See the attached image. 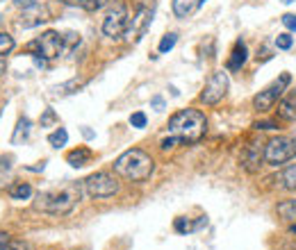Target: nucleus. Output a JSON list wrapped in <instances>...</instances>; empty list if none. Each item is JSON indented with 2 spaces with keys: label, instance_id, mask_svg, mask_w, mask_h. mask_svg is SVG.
I'll use <instances>...</instances> for the list:
<instances>
[{
  "label": "nucleus",
  "instance_id": "nucleus-32",
  "mask_svg": "<svg viewBox=\"0 0 296 250\" xmlns=\"http://www.w3.org/2000/svg\"><path fill=\"white\" fill-rule=\"evenodd\" d=\"M105 3H107V0H89L87 9H91V12H93V9H101L103 5H105Z\"/></svg>",
  "mask_w": 296,
  "mask_h": 250
},
{
  "label": "nucleus",
  "instance_id": "nucleus-31",
  "mask_svg": "<svg viewBox=\"0 0 296 250\" xmlns=\"http://www.w3.org/2000/svg\"><path fill=\"white\" fill-rule=\"evenodd\" d=\"M9 243H12V237L7 232H0V250H7Z\"/></svg>",
  "mask_w": 296,
  "mask_h": 250
},
{
  "label": "nucleus",
  "instance_id": "nucleus-17",
  "mask_svg": "<svg viewBox=\"0 0 296 250\" xmlns=\"http://www.w3.org/2000/svg\"><path fill=\"white\" fill-rule=\"evenodd\" d=\"M67 141H69V132L64 130V127H57L55 132L48 134V144L53 146V148H62V146H67Z\"/></svg>",
  "mask_w": 296,
  "mask_h": 250
},
{
  "label": "nucleus",
  "instance_id": "nucleus-24",
  "mask_svg": "<svg viewBox=\"0 0 296 250\" xmlns=\"http://www.w3.org/2000/svg\"><path fill=\"white\" fill-rule=\"evenodd\" d=\"M130 125L137 127V130L146 127V114H144V112H135V114L130 116Z\"/></svg>",
  "mask_w": 296,
  "mask_h": 250
},
{
  "label": "nucleus",
  "instance_id": "nucleus-12",
  "mask_svg": "<svg viewBox=\"0 0 296 250\" xmlns=\"http://www.w3.org/2000/svg\"><path fill=\"white\" fill-rule=\"evenodd\" d=\"M248 59V50H246V44L244 41H237L230 53V59H228V70H239Z\"/></svg>",
  "mask_w": 296,
  "mask_h": 250
},
{
  "label": "nucleus",
  "instance_id": "nucleus-29",
  "mask_svg": "<svg viewBox=\"0 0 296 250\" xmlns=\"http://www.w3.org/2000/svg\"><path fill=\"white\" fill-rule=\"evenodd\" d=\"M253 127H255V130H276V127H278V125H276L274 121H262V123H260V121H257V123L253 125Z\"/></svg>",
  "mask_w": 296,
  "mask_h": 250
},
{
  "label": "nucleus",
  "instance_id": "nucleus-1",
  "mask_svg": "<svg viewBox=\"0 0 296 250\" xmlns=\"http://www.w3.org/2000/svg\"><path fill=\"white\" fill-rule=\"evenodd\" d=\"M208 130V119L199 110H180L169 119V134L176 136L180 144H196L203 139Z\"/></svg>",
  "mask_w": 296,
  "mask_h": 250
},
{
  "label": "nucleus",
  "instance_id": "nucleus-16",
  "mask_svg": "<svg viewBox=\"0 0 296 250\" xmlns=\"http://www.w3.org/2000/svg\"><path fill=\"white\" fill-rule=\"evenodd\" d=\"M30 125H32L30 119H25V116L18 121L16 130H14V136H12L14 144H18V141H23V139H27V136H30Z\"/></svg>",
  "mask_w": 296,
  "mask_h": 250
},
{
  "label": "nucleus",
  "instance_id": "nucleus-26",
  "mask_svg": "<svg viewBox=\"0 0 296 250\" xmlns=\"http://www.w3.org/2000/svg\"><path fill=\"white\" fill-rule=\"evenodd\" d=\"M55 121H57L55 112H53V110H46V114L41 116V127H48L50 123H55Z\"/></svg>",
  "mask_w": 296,
  "mask_h": 250
},
{
  "label": "nucleus",
  "instance_id": "nucleus-30",
  "mask_svg": "<svg viewBox=\"0 0 296 250\" xmlns=\"http://www.w3.org/2000/svg\"><path fill=\"white\" fill-rule=\"evenodd\" d=\"M16 7H23V9H35L37 7V0H14Z\"/></svg>",
  "mask_w": 296,
  "mask_h": 250
},
{
  "label": "nucleus",
  "instance_id": "nucleus-4",
  "mask_svg": "<svg viewBox=\"0 0 296 250\" xmlns=\"http://www.w3.org/2000/svg\"><path fill=\"white\" fill-rule=\"evenodd\" d=\"M84 191H87V196L96 198V200H103V198H112L119 193V182L110 173L98 171V173H91L84 180Z\"/></svg>",
  "mask_w": 296,
  "mask_h": 250
},
{
  "label": "nucleus",
  "instance_id": "nucleus-6",
  "mask_svg": "<svg viewBox=\"0 0 296 250\" xmlns=\"http://www.w3.org/2000/svg\"><path fill=\"white\" fill-rule=\"evenodd\" d=\"M128 30V7L125 3H114L107 12V16L103 18V34L110 39H119Z\"/></svg>",
  "mask_w": 296,
  "mask_h": 250
},
{
  "label": "nucleus",
  "instance_id": "nucleus-23",
  "mask_svg": "<svg viewBox=\"0 0 296 250\" xmlns=\"http://www.w3.org/2000/svg\"><path fill=\"white\" fill-rule=\"evenodd\" d=\"M292 44H294V39L287 34V32H283V34L276 37V46H278L280 50H289V48H292Z\"/></svg>",
  "mask_w": 296,
  "mask_h": 250
},
{
  "label": "nucleus",
  "instance_id": "nucleus-10",
  "mask_svg": "<svg viewBox=\"0 0 296 250\" xmlns=\"http://www.w3.org/2000/svg\"><path fill=\"white\" fill-rule=\"evenodd\" d=\"M262 162H265V146L257 144V141L248 144L246 148H244L242 157H239L242 168H244V171H248V173H257V171H260Z\"/></svg>",
  "mask_w": 296,
  "mask_h": 250
},
{
  "label": "nucleus",
  "instance_id": "nucleus-21",
  "mask_svg": "<svg viewBox=\"0 0 296 250\" xmlns=\"http://www.w3.org/2000/svg\"><path fill=\"white\" fill-rule=\"evenodd\" d=\"M14 50V37L7 34V32H0V59L5 55H9Z\"/></svg>",
  "mask_w": 296,
  "mask_h": 250
},
{
  "label": "nucleus",
  "instance_id": "nucleus-27",
  "mask_svg": "<svg viewBox=\"0 0 296 250\" xmlns=\"http://www.w3.org/2000/svg\"><path fill=\"white\" fill-rule=\"evenodd\" d=\"M7 250H35V246L30 241H12Z\"/></svg>",
  "mask_w": 296,
  "mask_h": 250
},
{
  "label": "nucleus",
  "instance_id": "nucleus-7",
  "mask_svg": "<svg viewBox=\"0 0 296 250\" xmlns=\"http://www.w3.org/2000/svg\"><path fill=\"white\" fill-rule=\"evenodd\" d=\"M289 82H292V75L283 73L274 84H269L267 89H262V91L257 93L255 98H253V107H255L257 112H262V114H265V112H269L271 107L278 102V98L285 93V89H287Z\"/></svg>",
  "mask_w": 296,
  "mask_h": 250
},
{
  "label": "nucleus",
  "instance_id": "nucleus-8",
  "mask_svg": "<svg viewBox=\"0 0 296 250\" xmlns=\"http://www.w3.org/2000/svg\"><path fill=\"white\" fill-rule=\"evenodd\" d=\"M228 87H230V80H228V73L225 70H214L210 75V80L205 82L203 91H201V102L203 105H219L223 100V96L228 93Z\"/></svg>",
  "mask_w": 296,
  "mask_h": 250
},
{
  "label": "nucleus",
  "instance_id": "nucleus-3",
  "mask_svg": "<svg viewBox=\"0 0 296 250\" xmlns=\"http://www.w3.org/2000/svg\"><path fill=\"white\" fill-rule=\"evenodd\" d=\"M80 193H82V187L80 185H69V187L57 189V191H44L37 196L35 207L39 211H46V214L67 216V214H71L73 207L78 205Z\"/></svg>",
  "mask_w": 296,
  "mask_h": 250
},
{
  "label": "nucleus",
  "instance_id": "nucleus-36",
  "mask_svg": "<svg viewBox=\"0 0 296 250\" xmlns=\"http://www.w3.org/2000/svg\"><path fill=\"white\" fill-rule=\"evenodd\" d=\"M205 3H208V0H199V5H196V7H203Z\"/></svg>",
  "mask_w": 296,
  "mask_h": 250
},
{
  "label": "nucleus",
  "instance_id": "nucleus-35",
  "mask_svg": "<svg viewBox=\"0 0 296 250\" xmlns=\"http://www.w3.org/2000/svg\"><path fill=\"white\" fill-rule=\"evenodd\" d=\"M3 73H5V59H0V78H3Z\"/></svg>",
  "mask_w": 296,
  "mask_h": 250
},
{
  "label": "nucleus",
  "instance_id": "nucleus-33",
  "mask_svg": "<svg viewBox=\"0 0 296 250\" xmlns=\"http://www.w3.org/2000/svg\"><path fill=\"white\" fill-rule=\"evenodd\" d=\"M64 5H80V7H87L89 0H62Z\"/></svg>",
  "mask_w": 296,
  "mask_h": 250
},
{
  "label": "nucleus",
  "instance_id": "nucleus-28",
  "mask_svg": "<svg viewBox=\"0 0 296 250\" xmlns=\"http://www.w3.org/2000/svg\"><path fill=\"white\" fill-rule=\"evenodd\" d=\"M283 25L287 27V30L296 32V14H285V16H283Z\"/></svg>",
  "mask_w": 296,
  "mask_h": 250
},
{
  "label": "nucleus",
  "instance_id": "nucleus-9",
  "mask_svg": "<svg viewBox=\"0 0 296 250\" xmlns=\"http://www.w3.org/2000/svg\"><path fill=\"white\" fill-rule=\"evenodd\" d=\"M27 48L37 50L35 55H41L44 59H55V57H59V53L64 50V37L59 34V32L48 30V32H44L37 41H32Z\"/></svg>",
  "mask_w": 296,
  "mask_h": 250
},
{
  "label": "nucleus",
  "instance_id": "nucleus-38",
  "mask_svg": "<svg viewBox=\"0 0 296 250\" xmlns=\"http://www.w3.org/2000/svg\"><path fill=\"white\" fill-rule=\"evenodd\" d=\"M292 232H294V234H296V225H292Z\"/></svg>",
  "mask_w": 296,
  "mask_h": 250
},
{
  "label": "nucleus",
  "instance_id": "nucleus-5",
  "mask_svg": "<svg viewBox=\"0 0 296 250\" xmlns=\"http://www.w3.org/2000/svg\"><path fill=\"white\" fill-rule=\"evenodd\" d=\"M296 155V141L289 136H276L265 146V162L269 166H280Z\"/></svg>",
  "mask_w": 296,
  "mask_h": 250
},
{
  "label": "nucleus",
  "instance_id": "nucleus-19",
  "mask_svg": "<svg viewBox=\"0 0 296 250\" xmlns=\"http://www.w3.org/2000/svg\"><path fill=\"white\" fill-rule=\"evenodd\" d=\"M280 182H283L285 189H292V191H296V164H292V166L285 168L283 175H280Z\"/></svg>",
  "mask_w": 296,
  "mask_h": 250
},
{
  "label": "nucleus",
  "instance_id": "nucleus-2",
  "mask_svg": "<svg viewBox=\"0 0 296 250\" xmlns=\"http://www.w3.org/2000/svg\"><path fill=\"white\" fill-rule=\"evenodd\" d=\"M155 162L142 148H130L114 159V173L128 182H144L153 175Z\"/></svg>",
  "mask_w": 296,
  "mask_h": 250
},
{
  "label": "nucleus",
  "instance_id": "nucleus-11",
  "mask_svg": "<svg viewBox=\"0 0 296 250\" xmlns=\"http://www.w3.org/2000/svg\"><path fill=\"white\" fill-rule=\"evenodd\" d=\"M150 21H153V9L139 7L137 14H135V18H133V25L125 30V39L128 41H139L144 34H146Z\"/></svg>",
  "mask_w": 296,
  "mask_h": 250
},
{
  "label": "nucleus",
  "instance_id": "nucleus-13",
  "mask_svg": "<svg viewBox=\"0 0 296 250\" xmlns=\"http://www.w3.org/2000/svg\"><path fill=\"white\" fill-rule=\"evenodd\" d=\"M89 159H91V150L84 148V146H80V148L71 150V153L67 155V162L71 164L73 168H80V166H87Z\"/></svg>",
  "mask_w": 296,
  "mask_h": 250
},
{
  "label": "nucleus",
  "instance_id": "nucleus-15",
  "mask_svg": "<svg viewBox=\"0 0 296 250\" xmlns=\"http://www.w3.org/2000/svg\"><path fill=\"white\" fill-rule=\"evenodd\" d=\"M194 0H173V14H176L178 18H185L191 14V9H194Z\"/></svg>",
  "mask_w": 296,
  "mask_h": 250
},
{
  "label": "nucleus",
  "instance_id": "nucleus-20",
  "mask_svg": "<svg viewBox=\"0 0 296 250\" xmlns=\"http://www.w3.org/2000/svg\"><path fill=\"white\" fill-rule=\"evenodd\" d=\"M278 214L285 221H296V200H285L278 205Z\"/></svg>",
  "mask_w": 296,
  "mask_h": 250
},
{
  "label": "nucleus",
  "instance_id": "nucleus-18",
  "mask_svg": "<svg viewBox=\"0 0 296 250\" xmlns=\"http://www.w3.org/2000/svg\"><path fill=\"white\" fill-rule=\"evenodd\" d=\"M278 116L283 121H294L296 119V105L292 100H283L278 102Z\"/></svg>",
  "mask_w": 296,
  "mask_h": 250
},
{
  "label": "nucleus",
  "instance_id": "nucleus-25",
  "mask_svg": "<svg viewBox=\"0 0 296 250\" xmlns=\"http://www.w3.org/2000/svg\"><path fill=\"white\" fill-rule=\"evenodd\" d=\"M191 230H194V225H191L187 219H176V232L185 234V232H191Z\"/></svg>",
  "mask_w": 296,
  "mask_h": 250
},
{
  "label": "nucleus",
  "instance_id": "nucleus-22",
  "mask_svg": "<svg viewBox=\"0 0 296 250\" xmlns=\"http://www.w3.org/2000/svg\"><path fill=\"white\" fill-rule=\"evenodd\" d=\"M178 44V34L176 32H169V34L162 37V41H159V53H169V50H173V46Z\"/></svg>",
  "mask_w": 296,
  "mask_h": 250
},
{
  "label": "nucleus",
  "instance_id": "nucleus-37",
  "mask_svg": "<svg viewBox=\"0 0 296 250\" xmlns=\"http://www.w3.org/2000/svg\"><path fill=\"white\" fill-rule=\"evenodd\" d=\"M283 3H285V5H292V3H294V0H283Z\"/></svg>",
  "mask_w": 296,
  "mask_h": 250
},
{
  "label": "nucleus",
  "instance_id": "nucleus-34",
  "mask_svg": "<svg viewBox=\"0 0 296 250\" xmlns=\"http://www.w3.org/2000/svg\"><path fill=\"white\" fill-rule=\"evenodd\" d=\"M153 107H155V110H157V112H162L164 100H162V98H159V96H155V98H153Z\"/></svg>",
  "mask_w": 296,
  "mask_h": 250
},
{
  "label": "nucleus",
  "instance_id": "nucleus-14",
  "mask_svg": "<svg viewBox=\"0 0 296 250\" xmlns=\"http://www.w3.org/2000/svg\"><path fill=\"white\" fill-rule=\"evenodd\" d=\"M9 196H12L14 200H27V198L32 196V187L27 185V182H16V185L9 187Z\"/></svg>",
  "mask_w": 296,
  "mask_h": 250
}]
</instances>
